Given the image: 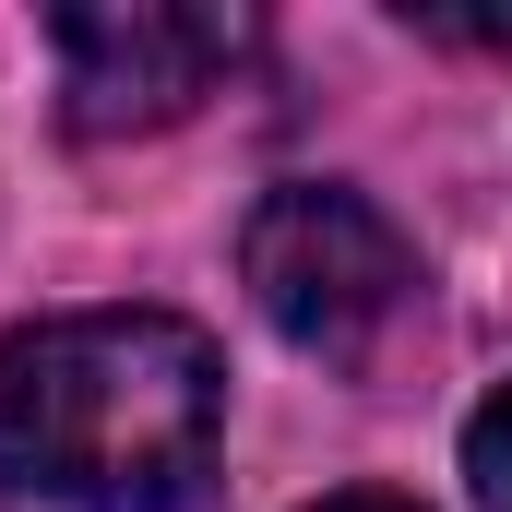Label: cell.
<instances>
[{"label": "cell", "mask_w": 512, "mask_h": 512, "mask_svg": "<svg viewBox=\"0 0 512 512\" xmlns=\"http://www.w3.org/2000/svg\"><path fill=\"white\" fill-rule=\"evenodd\" d=\"M227 370L179 310H60L0 334V501L191 512L215 489Z\"/></svg>", "instance_id": "obj_1"}, {"label": "cell", "mask_w": 512, "mask_h": 512, "mask_svg": "<svg viewBox=\"0 0 512 512\" xmlns=\"http://www.w3.org/2000/svg\"><path fill=\"white\" fill-rule=\"evenodd\" d=\"M239 274H251V310L322 370H370V346L417 310L405 227L346 179H274L239 227Z\"/></svg>", "instance_id": "obj_2"}, {"label": "cell", "mask_w": 512, "mask_h": 512, "mask_svg": "<svg viewBox=\"0 0 512 512\" xmlns=\"http://www.w3.org/2000/svg\"><path fill=\"white\" fill-rule=\"evenodd\" d=\"M48 36H60V120L84 143L191 120L251 60V12H215V0H72Z\"/></svg>", "instance_id": "obj_3"}, {"label": "cell", "mask_w": 512, "mask_h": 512, "mask_svg": "<svg viewBox=\"0 0 512 512\" xmlns=\"http://www.w3.org/2000/svg\"><path fill=\"white\" fill-rule=\"evenodd\" d=\"M465 477H477V512H512V382L465 417Z\"/></svg>", "instance_id": "obj_4"}, {"label": "cell", "mask_w": 512, "mask_h": 512, "mask_svg": "<svg viewBox=\"0 0 512 512\" xmlns=\"http://www.w3.org/2000/svg\"><path fill=\"white\" fill-rule=\"evenodd\" d=\"M417 36H465V48H512V12H405Z\"/></svg>", "instance_id": "obj_5"}, {"label": "cell", "mask_w": 512, "mask_h": 512, "mask_svg": "<svg viewBox=\"0 0 512 512\" xmlns=\"http://www.w3.org/2000/svg\"><path fill=\"white\" fill-rule=\"evenodd\" d=\"M310 512H417V501H393V489H334V501H310Z\"/></svg>", "instance_id": "obj_6"}]
</instances>
